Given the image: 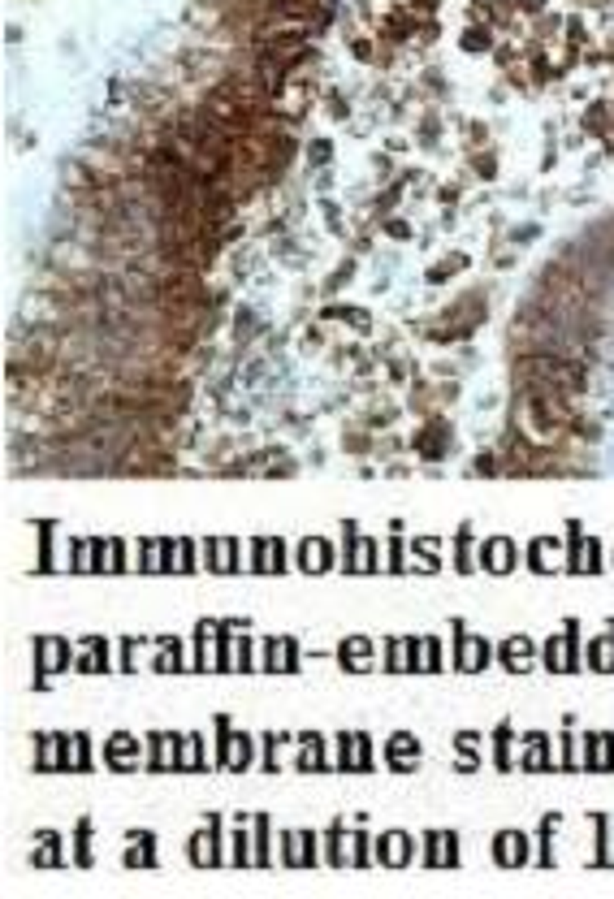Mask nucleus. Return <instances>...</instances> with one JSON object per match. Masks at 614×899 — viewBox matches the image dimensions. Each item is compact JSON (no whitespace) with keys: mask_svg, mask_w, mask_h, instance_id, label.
<instances>
[{"mask_svg":"<svg viewBox=\"0 0 614 899\" xmlns=\"http://www.w3.org/2000/svg\"><path fill=\"white\" fill-rule=\"evenodd\" d=\"M446 437H450L446 424H442V420H428L424 428L415 432V450H419L424 458H442V454H446Z\"/></svg>","mask_w":614,"mask_h":899,"instance_id":"1","label":"nucleus"},{"mask_svg":"<svg viewBox=\"0 0 614 899\" xmlns=\"http://www.w3.org/2000/svg\"><path fill=\"white\" fill-rule=\"evenodd\" d=\"M455 636H459V666L463 670H480L484 662H489V645L476 636V645L467 640V632H463V623H455Z\"/></svg>","mask_w":614,"mask_h":899,"instance_id":"2","label":"nucleus"},{"mask_svg":"<svg viewBox=\"0 0 614 899\" xmlns=\"http://www.w3.org/2000/svg\"><path fill=\"white\" fill-rule=\"evenodd\" d=\"M497 653H502V666H506V670H515V674H519V670H528V666H532V653H537V649H532V640L515 636V640H506V645L497 649Z\"/></svg>","mask_w":614,"mask_h":899,"instance_id":"3","label":"nucleus"},{"mask_svg":"<svg viewBox=\"0 0 614 899\" xmlns=\"http://www.w3.org/2000/svg\"><path fill=\"white\" fill-rule=\"evenodd\" d=\"M480 567L484 571H511L515 567V545H506V541H489L484 545V554H480Z\"/></svg>","mask_w":614,"mask_h":899,"instance_id":"4","label":"nucleus"},{"mask_svg":"<svg viewBox=\"0 0 614 899\" xmlns=\"http://www.w3.org/2000/svg\"><path fill=\"white\" fill-rule=\"evenodd\" d=\"M415 757H419V744L411 735H394L390 740V765L394 769H415Z\"/></svg>","mask_w":614,"mask_h":899,"instance_id":"5","label":"nucleus"},{"mask_svg":"<svg viewBox=\"0 0 614 899\" xmlns=\"http://www.w3.org/2000/svg\"><path fill=\"white\" fill-rule=\"evenodd\" d=\"M329 562H333V554H329L325 541H307L303 549H299V567H303V571H325Z\"/></svg>","mask_w":614,"mask_h":899,"instance_id":"6","label":"nucleus"},{"mask_svg":"<svg viewBox=\"0 0 614 899\" xmlns=\"http://www.w3.org/2000/svg\"><path fill=\"white\" fill-rule=\"evenodd\" d=\"M135 752H139V744L130 740V735H112V740H108V765L130 769V765H135Z\"/></svg>","mask_w":614,"mask_h":899,"instance_id":"7","label":"nucleus"},{"mask_svg":"<svg viewBox=\"0 0 614 899\" xmlns=\"http://www.w3.org/2000/svg\"><path fill=\"white\" fill-rule=\"evenodd\" d=\"M364 653H373V645H368V640H359V636H350L346 645H342V666H346V670H364V666H373Z\"/></svg>","mask_w":614,"mask_h":899,"instance_id":"8","label":"nucleus"},{"mask_svg":"<svg viewBox=\"0 0 614 899\" xmlns=\"http://www.w3.org/2000/svg\"><path fill=\"white\" fill-rule=\"evenodd\" d=\"M459 268H467V260H463V255H450L446 264H433V268H428V281H433V285H442L450 272H459Z\"/></svg>","mask_w":614,"mask_h":899,"instance_id":"9","label":"nucleus"},{"mask_svg":"<svg viewBox=\"0 0 614 899\" xmlns=\"http://www.w3.org/2000/svg\"><path fill=\"white\" fill-rule=\"evenodd\" d=\"M286 865H299V852H295L290 834H286ZM303 865H312V839H303Z\"/></svg>","mask_w":614,"mask_h":899,"instance_id":"10","label":"nucleus"},{"mask_svg":"<svg viewBox=\"0 0 614 899\" xmlns=\"http://www.w3.org/2000/svg\"><path fill=\"white\" fill-rule=\"evenodd\" d=\"M385 30H390V39H407V35H411V18H402V13H394V18L385 22Z\"/></svg>","mask_w":614,"mask_h":899,"instance_id":"11","label":"nucleus"},{"mask_svg":"<svg viewBox=\"0 0 614 899\" xmlns=\"http://www.w3.org/2000/svg\"><path fill=\"white\" fill-rule=\"evenodd\" d=\"M463 48H467V52H484V48H489V30H467Z\"/></svg>","mask_w":614,"mask_h":899,"instance_id":"12","label":"nucleus"},{"mask_svg":"<svg viewBox=\"0 0 614 899\" xmlns=\"http://www.w3.org/2000/svg\"><path fill=\"white\" fill-rule=\"evenodd\" d=\"M329 865H342V826L329 830Z\"/></svg>","mask_w":614,"mask_h":899,"instance_id":"13","label":"nucleus"},{"mask_svg":"<svg viewBox=\"0 0 614 899\" xmlns=\"http://www.w3.org/2000/svg\"><path fill=\"white\" fill-rule=\"evenodd\" d=\"M87 834H91V822H78V865H87Z\"/></svg>","mask_w":614,"mask_h":899,"instance_id":"14","label":"nucleus"},{"mask_svg":"<svg viewBox=\"0 0 614 899\" xmlns=\"http://www.w3.org/2000/svg\"><path fill=\"white\" fill-rule=\"evenodd\" d=\"M350 272H355V260H346V264L329 277V290H333V285H346V281H350Z\"/></svg>","mask_w":614,"mask_h":899,"instance_id":"15","label":"nucleus"},{"mask_svg":"<svg viewBox=\"0 0 614 899\" xmlns=\"http://www.w3.org/2000/svg\"><path fill=\"white\" fill-rule=\"evenodd\" d=\"M385 234H390V238H411V225L407 221H390V225H385Z\"/></svg>","mask_w":614,"mask_h":899,"instance_id":"16","label":"nucleus"},{"mask_svg":"<svg viewBox=\"0 0 614 899\" xmlns=\"http://www.w3.org/2000/svg\"><path fill=\"white\" fill-rule=\"evenodd\" d=\"M476 169H480V178H497V173H493V169H497V160H493V156H480V160H476Z\"/></svg>","mask_w":614,"mask_h":899,"instance_id":"17","label":"nucleus"},{"mask_svg":"<svg viewBox=\"0 0 614 899\" xmlns=\"http://www.w3.org/2000/svg\"><path fill=\"white\" fill-rule=\"evenodd\" d=\"M307 156H312L316 165H325V160H329V143H312V148H307Z\"/></svg>","mask_w":614,"mask_h":899,"instance_id":"18","label":"nucleus"},{"mask_svg":"<svg viewBox=\"0 0 614 899\" xmlns=\"http://www.w3.org/2000/svg\"><path fill=\"white\" fill-rule=\"evenodd\" d=\"M584 125H588V130H602V125H606V112H602V108H593Z\"/></svg>","mask_w":614,"mask_h":899,"instance_id":"19","label":"nucleus"},{"mask_svg":"<svg viewBox=\"0 0 614 899\" xmlns=\"http://www.w3.org/2000/svg\"><path fill=\"white\" fill-rule=\"evenodd\" d=\"M346 112H350L346 100H337V95H333V100H329V117H346Z\"/></svg>","mask_w":614,"mask_h":899,"instance_id":"20","label":"nucleus"},{"mask_svg":"<svg viewBox=\"0 0 614 899\" xmlns=\"http://www.w3.org/2000/svg\"><path fill=\"white\" fill-rule=\"evenodd\" d=\"M346 445H350V454H364V445H368V441H364V437H346Z\"/></svg>","mask_w":614,"mask_h":899,"instance_id":"21","label":"nucleus"},{"mask_svg":"<svg viewBox=\"0 0 614 899\" xmlns=\"http://www.w3.org/2000/svg\"><path fill=\"white\" fill-rule=\"evenodd\" d=\"M415 5H419V9H433V5H437V0H415Z\"/></svg>","mask_w":614,"mask_h":899,"instance_id":"22","label":"nucleus"}]
</instances>
